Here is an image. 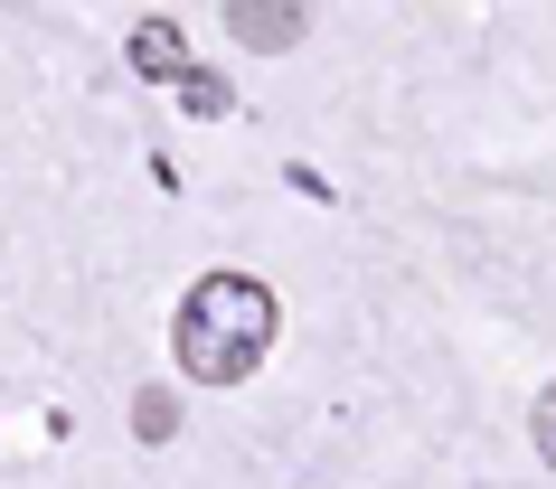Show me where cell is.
I'll return each instance as SVG.
<instances>
[{
    "label": "cell",
    "instance_id": "7a4b0ae2",
    "mask_svg": "<svg viewBox=\"0 0 556 489\" xmlns=\"http://www.w3.org/2000/svg\"><path fill=\"white\" fill-rule=\"evenodd\" d=\"M123 57H132V76H142V86H179V76H189V29H179L170 10H151V20H132Z\"/></svg>",
    "mask_w": 556,
    "mask_h": 489
},
{
    "label": "cell",
    "instance_id": "6da1fadb",
    "mask_svg": "<svg viewBox=\"0 0 556 489\" xmlns=\"http://www.w3.org/2000/svg\"><path fill=\"white\" fill-rule=\"evenodd\" d=\"M274 330H283V301H274L255 273H207V283L179 292V320H170L179 376H199V386H245V376L264 368Z\"/></svg>",
    "mask_w": 556,
    "mask_h": 489
},
{
    "label": "cell",
    "instance_id": "3957f363",
    "mask_svg": "<svg viewBox=\"0 0 556 489\" xmlns=\"http://www.w3.org/2000/svg\"><path fill=\"white\" fill-rule=\"evenodd\" d=\"M227 29L245 38V48H293V38L312 29V10H293V0H283V10H274V0H236Z\"/></svg>",
    "mask_w": 556,
    "mask_h": 489
},
{
    "label": "cell",
    "instance_id": "277c9868",
    "mask_svg": "<svg viewBox=\"0 0 556 489\" xmlns=\"http://www.w3.org/2000/svg\"><path fill=\"white\" fill-rule=\"evenodd\" d=\"M179 104H189V114H199V123L236 114V94H227V76H207V66H189V76H179Z\"/></svg>",
    "mask_w": 556,
    "mask_h": 489
},
{
    "label": "cell",
    "instance_id": "8992f818",
    "mask_svg": "<svg viewBox=\"0 0 556 489\" xmlns=\"http://www.w3.org/2000/svg\"><path fill=\"white\" fill-rule=\"evenodd\" d=\"M538 461L556 471V376H547V396H538Z\"/></svg>",
    "mask_w": 556,
    "mask_h": 489
},
{
    "label": "cell",
    "instance_id": "5b68a950",
    "mask_svg": "<svg viewBox=\"0 0 556 489\" xmlns=\"http://www.w3.org/2000/svg\"><path fill=\"white\" fill-rule=\"evenodd\" d=\"M132 433H142V442H170V433H179L170 386H142V396H132Z\"/></svg>",
    "mask_w": 556,
    "mask_h": 489
}]
</instances>
